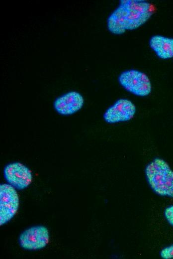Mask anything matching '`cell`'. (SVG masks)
<instances>
[{
    "mask_svg": "<svg viewBox=\"0 0 173 259\" xmlns=\"http://www.w3.org/2000/svg\"><path fill=\"white\" fill-rule=\"evenodd\" d=\"M155 11L154 5L145 0H121L107 19V28L117 35L136 29L146 22Z\"/></svg>",
    "mask_w": 173,
    "mask_h": 259,
    "instance_id": "obj_1",
    "label": "cell"
},
{
    "mask_svg": "<svg viewBox=\"0 0 173 259\" xmlns=\"http://www.w3.org/2000/svg\"><path fill=\"white\" fill-rule=\"evenodd\" d=\"M147 180L158 195L173 198V171L164 159L156 158L145 168Z\"/></svg>",
    "mask_w": 173,
    "mask_h": 259,
    "instance_id": "obj_2",
    "label": "cell"
},
{
    "mask_svg": "<svg viewBox=\"0 0 173 259\" xmlns=\"http://www.w3.org/2000/svg\"><path fill=\"white\" fill-rule=\"evenodd\" d=\"M118 80L124 89L135 95L145 97L152 91V85L148 76L139 70L124 71L119 75Z\"/></svg>",
    "mask_w": 173,
    "mask_h": 259,
    "instance_id": "obj_3",
    "label": "cell"
},
{
    "mask_svg": "<svg viewBox=\"0 0 173 259\" xmlns=\"http://www.w3.org/2000/svg\"><path fill=\"white\" fill-rule=\"evenodd\" d=\"M19 200L16 189L8 183L0 185V225L8 222L16 214Z\"/></svg>",
    "mask_w": 173,
    "mask_h": 259,
    "instance_id": "obj_4",
    "label": "cell"
},
{
    "mask_svg": "<svg viewBox=\"0 0 173 259\" xmlns=\"http://www.w3.org/2000/svg\"><path fill=\"white\" fill-rule=\"evenodd\" d=\"M49 232L42 225L31 227L22 232L18 238V243L22 249L36 251L45 248L49 243Z\"/></svg>",
    "mask_w": 173,
    "mask_h": 259,
    "instance_id": "obj_5",
    "label": "cell"
},
{
    "mask_svg": "<svg viewBox=\"0 0 173 259\" xmlns=\"http://www.w3.org/2000/svg\"><path fill=\"white\" fill-rule=\"evenodd\" d=\"M3 176L7 182L17 190H23L32 182L31 170L19 162H13L7 164L3 169Z\"/></svg>",
    "mask_w": 173,
    "mask_h": 259,
    "instance_id": "obj_6",
    "label": "cell"
},
{
    "mask_svg": "<svg viewBox=\"0 0 173 259\" xmlns=\"http://www.w3.org/2000/svg\"><path fill=\"white\" fill-rule=\"evenodd\" d=\"M136 111V106L130 100L119 99L106 110L103 118L108 124L127 122L133 119Z\"/></svg>",
    "mask_w": 173,
    "mask_h": 259,
    "instance_id": "obj_7",
    "label": "cell"
},
{
    "mask_svg": "<svg viewBox=\"0 0 173 259\" xmlns=\"http://www.w3.org/2000/svg\"><path fill=\"white\" fill-rule=\"evenodd\" d=\"M84 104V99L80 93L70 91L57 98L53 106L60 115L69 116L80 111Z\"/></svg>",
    "mask_w": 173,
    "mask_h": 259,
    "instance_id": "obj_8",
    "label": "cell"
},
{
    "mask_svg": "<svg viewBox=\"0 0 173 259\" xmlns=\"http://www.w3.org/2000/svg\"><path fill=\"white\" fill-rule=\"evenodd\" d=\"M150 48L162 59L173 58V38L160 35L152 36L149 40Z\"/></svg>",
    "mask_w": 173,
    "mask_h": 259,
    "instance_id": "obj_9",
    "label": "cell"
},
{
    "mask_svg": "<svg viewBox=\"0 0 173 259\" xmlns=\"http://www.w3.org/2000/svg\"><path fill=\"white\" fill-rule=\"evenodd\" d=\"M161 257L164 259H171L173 258V245L168 246L161 251Z\"/></svg>",
    "mask_w": 173,
    "mask_h": 259,
    "instance_id": "obj_10",
    "label": "cell"
},
{
    "mask_svg": "<svg viewBox=\"0 0 173 259\" xmlns=\"http://www.w3.org/2000/svg\"><path fill=\"white\" fill-rule=\"evenodd\" d=\"M164 215L167 221L173 227V205L166 208Z\"/></svg>",
    "mask_w": 173,
    "mask_h": 259,
    "instance_id": "obj_11",
    "label": "cell"
}]
</instances>
